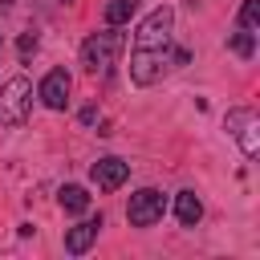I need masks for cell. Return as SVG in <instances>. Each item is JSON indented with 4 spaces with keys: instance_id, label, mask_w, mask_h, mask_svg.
<instances>
[{
    "instance_id": "cell-18",
    "label": "cell",
    "mask_w": 260,
    "mask_h": 260,
    "mask_svg": "<svg viewBox=\"0 0 260 260\" xmlns=\"http://www.w3.org/2000/svg\"><path fill=\"white\" fill-rule=\"evenodd\" d=\"M65 4H69V0H65Z\"/></svg>"
},
{
    "instance_id": "cell-13",
    "label": "cell",
    "mask_w": 260,
    "mask_h": 260,
    "mask_svg": "<svg viewBox=\"0 0 260 260\" xmlns=\"http://www.w3.org/2000/svg\"><path fill=\"white\" fill-rule=\"evenodd\" d=\"M228 45H232V53H236V57H244V61L256 53V37H252L248 28H236V32L228 37Z\"/></svg>"
},
{
    "instance_id": "cell-1",
    "label": "cell",
    "mask_w": 260,
    "mask_h": 260,
    "mask_svg": "<svg viewBox=\"0 0 260 260\" xmlns=\"http://www.w3.org/2000/svg\"><path fill=\"white\" fill-rule=\"evenodd\" d=\"M122 49H126V32H118V24H110V28H102V32H89L85 45H81V65H85V73L106 77V73L118 65V53H122Z\"/></svg>"
},
{
    "instance_id": "cell-3",
    "label": "cell",
    "mask_w": 260,
    "mask_h": 260,
    "mask_svg": "<svg viewBox=\"0 0 260 260\" xmlns=\"http://www.w3.org/2000/svg\"><path fill=\"white\" fill-rule=\"evenodd\" d=\"M223 126H228V134L240 142L244 158H256V154H260V118H256L252 106H236V110H228Z\"/></svg>"
},
{
    "instance_id": "cell-14",
    "label": "cell",
    "mask_w": 260,
    "mask_h": 260,
    "mask_svg": "<svg viewBox=\"0 0 260 260\" xmlns=\"http://www.w3.org/2000/svg\"><path fill=\"white\" fill-rule=\"evenodd\" d=\"M256 24H260V0H244V8H240V28L256 32Z\"/></svg>"
},
{
    "instance_id": "cell-9",
    "label": "cell",
    "mask_w": 260,
    "mask_h": 260,
    "mask_svg": "<svg viewBox=\"0 0 260 260\" xmlns=\"http://www.w3.org/2000/svg\"><path fill=\"white\" fill-rule=\"evenodd\" d=\"M98 232H102V215L81 219L77 228H69V232H65V252H73V256L89 252V248H93V240H98Z\"/></svg>"
},
{
    "instance_id": "cell-6",
    "label": "cell",
    "mask_w": 260,
    "mask_h": 260,
    "mask_svg": "<svg viewBox=\"0 0 260 260\" xmlns=\"http://www.w3.org/2000/svg\"><path fill=\"white\" fill-rule=\"evenodd\" d=\"M162 211H167V199H162V191H154V187H142V191H134V195H130L126 219H130L134 228H154V223L162 219Z\"/></svg>"
},
{
    "instance_id": "cell-12",
    "label": "cell",
    "mask_w": 260,
    "mask_h": 260,
    "mask_svg": "<svg viewBox=\"0 0 260 260\" xmlns=\"http://www.w3.org/2000/svg\"><path fill=\"white\" fill-rule=\"evenodd\" d=\"M138 12V0H110L106 4V24H126Z\"/></svg>"
},
{
    "instance_id": "cell-2",
    "label": "cell",
    "mask_w": 260,
    "mask_h": 260,
    "mask_svg": "<svg viewBox=\"0 0 260 260\" xmlns=\"http://www.w3.org/2000/svg\"><path fill=\"white\" fill-rule=\"evenodd\" d=\"M32 110V81L12 77L0 85V126H24Z\"/></svg>"
},
{
    "instance_id": "cell-5",
    "label": "cell",
    "mask_w": 260,
    "mask_h": 260,
    "mask_svg": "<svg viewBox=\"0 0 260 260\" xmlns=\"http://www.w3.org/2000/svg\"><path fill=\"white\" fill-rule=\"evenodd\" d=\"M171 24H175V12H171L167 4H158V8L138 24L134 49H162V45H171Z\"/></svg>"
},
{
    "instance_id": "cell-10",
    "label": "cell",
    "mask_w": 260,
    "mask_h": 260,
    "mask_svg": "<svg viewBox=\"0 0 260 260\" xmlns=\"http://www.w3.org/2000/svg\"><path fill=\"white\" fill-rule=\"evenodd\" d=\"M175 215H179L183 228H195V223L203 219V203H199V195H195V191H179V195H175Z\"/></svg>"
},
{
    "instance_id": "cell-17",
    "label": "cell",
    "mask_w": 260,
    "mask_h": 260,
    "mask_svg": "<svg viewBox=\"0 0 260 260\" xmlns=\"http://www.w3.org/2000/svg\"><path fill=\"white\" fill-rule=\"evenodd\" d=\"M8 4H12V0H0V8H8Z\"/></svg>"
},
{
    "instance_id": "cell-15",
    "label": "cell",
    "mask_w": 260,
    "mask_h": 260,
    "mask_svg": "<svg viewBox=\"0 0 260 260\" xmlns=\"http://www.w3.org/2000/svg\"><path fill=\"white\" fill-rule=\"evenodd\" d=\"M16 49H20V61H28V57H32V53H37V37H32V32H24V37H20V45H16Z\"/></svg>"
},
{
    "instance_id": "cell-8",
    "label": "cell",
    "mask_w": 260,
    "mask_h": 260,
    "mask_svg": "<svg viewBox=\"0 0 260 260\" xmlns=\"http://www.w3.org/2000/svg\"><path fill=\"white\" fill-rule=\"evenodd\" d=\"M69 73L65 69H49L45 73V81H41V89H37V98L49 106V110H65V102H69Z\"/></svg>"
},
{
    "instance_id": "cell-16",
    "label": "cell",
    "mask_w": 260,
    "mask_h": 260,
    "mask_svg": "<svg viewBox=\"0 0 260 260\" xmlns=\"http://www.w3.org/2000/svg\"><path fill=\"white\" fill-rule=\"evenodd\" d=\"M81 122H85V126H93V122H98V110H93V106H85V110H81Z\"/></svg>"
},
{
    "instance_id": "cell-4",
    "label": "cell",
    "mask_w": 260,
    "mask_h": 260,
    "mask_svg": "<svg viewBox=\"0 0 260 260\" xmlns=\"http://www.w3.org/2000/svg\"><path fill=\"white\" fill-rule=\"evenodd\" d=\"M171 57H175L171 45H162V49H134L130 53V81L134 85H154Z\"/></svg>"
},
{
    "instance_id": "cell-7",
    "label": "cell",
    "mask_w": 260,
    "mask_h": 260,
    "mask_svg": "<svg viewBox=\"0 0 260 260\" xmlns=\"http://www.w3.org/2000/svg\"><path fill=\"white\" fill-rule=\"evenodd\" d=\"M89 175H93L98 191H118V187L130 179V162H122V158L106 154V158H98V162L89 167Z\"/></svg>"
},
{
    "instance_id": "cell-11",
    "label": "cell",
    "mask_w": 260,
    "mask_h": 260,
    "mask_svg": "<svg viewBox=\"0 0 260 260\" xmlns=\"http://www.w3.org/2000/svg\"><path fill=\"white\" fill-rule=\"evenodd\" d=\"M61 211H69V215H81V211H89V191L85 187H77V183H69V187H61Z\"/></svg>"
}]
</instances>
